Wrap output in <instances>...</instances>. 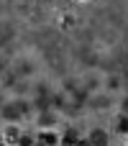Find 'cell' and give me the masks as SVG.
<instances>
[{
	"mask_svg": "<svg viewBox=\"0 0 128 146\" xmlns=\"http://www.w3.org/2000/svg\"><path fill=\"white\" fill-rule=\"evenodd\" d=\"M59 146H64V144H59Z\"/></svg>",
	"mask_w": 128,
	"mask_h": 146,
	"instance_id": "obj_14",
	"label": "cell"
},
{
	"mask_svg": "<svg viewBox=\"0 0 128 146\" xmlns=\"http://www.w3.org/2000/svg\"><path fill=\"white\" fill-rule=\"evenodd\" d=\"M26 113H28V105L26 103H8L0 110V118H5V123H18Z\"/></svg>",
	"mask_w": 128,
	"mask_h": 146,
	"instance_id": "obj_1",
	"label": "cell"
},
{
	"mask_svg": "<svg viewBox=\"0 0 128 146\" xmlns=\"http://www.w3.org/2000/svg\"><path fill=\"white\" fill-rule=\"evenodd\" d=\"M126 144H128V136H126Z\"/></svg>",
	"mask_w": 128,
	"mask_h": 146,
	"instance_id": "obj_12",
	"label": "cell"
},
{
	"mask_svg": "<svg viewBox=\"0 0 128 146\" xmlns=\"http://www.w3.org/2000/svg\"><path fill=\"white\" fill-rule=\"evenodd\" d=\"M36 146H44V144H38V141H36Z\"/></svg>",
	"mask_w": 128,
	"mask_h": 146,
	"instance_id": "obj_10",
	"label": "cell"
},
{
	"mask_svg": "<svg viewBox=\"0 0 128 146\" xmlns=\"http://www.w3.org/2000/svg\"><path fill=\"white\" fill-rule=\"evenodd\" d=\"M36 141L44 146H59L62 144V131H56V128H38L36 131Z\"/></svg>",
	"mask_w": 128,
	"mask_h": 146,
	"instance_id": "obj_2",
	"label": "cell"
},
{
	"mask_svg": "<svg viewBox=\"0 0 128 146\" xmlns=\"http://www.w3.org/2000/svg\"><path fill=\"white\" fill-rule=\"evenodd\" d=\"M115 133L118 136H128V113H121L115 118Z\"/></svg>",
	"mask_w": 128,
	"mask_h": 146,
	"instance_id": "obj_6",
	"label": "cell"
},
{
	"mask_svg": "<svg viewBox=\"0 0 128 146\" xmlns=\"http://www.w3.org/2000/svg\"><path fill=\"white\" fill-rule=\"evenodd\" d=\"M74 146H92V144H90L87 139H80V141H77V144H74Z\"/></svg>",
	"mask_w": 128,
	"mask_h": 146,
	"instance_id": "obj_8",
	"label": "cell"
},
{
	"mask_svg": "<svg viewBox=\"0 0 128 146\" xmlns=\"http://www.w3.org/2000/svg\"><path fill=\"white\" fill-rule=\"evenodd\" d=\"M85 139H87L92 146H110V133H108L105 128H100V126H92V128L87 131Z\"/></svg>",
	"mask_w": 128,
	"mask_h": 146,
	"instance_id": "obj_3",
	"label": "cell"
},
{
	"mask_svg": "<svg viewBox=\"0 0 128 146\" xmlns=\"http://www.w3.org/2000/svg\"><path fill=\"white\" fill-rule=\"evenodd\" d=\"M18 146H36V133H26L23 131V136L18 139Z\"/></svg>",
	"mask_w": 128,
	"mask_h": 146,
	"instance_id": "obj_7",
	"label": "cell"
},
{
	"mask_svg": "<svg viewBox=\"0 0 128 146\" xmlns=\"http://www.w3.org/2000/svg\"><path fill=\"white\" fill-rule=\"evenodd\" d=\"M121 146H128V144H126V141H123V144H121Z\"/></svg>",
	"mask_w": 128,
	"mask_h": 146,
	"instance_id": "obj_11",
	"label": "cell"
},
{
	"mask_svg": "<svg viewBox=\"0 0 128 146\" xmlns=\"http://www.w3.org/2000/svg\"><path fill=\"white\" fill-rule=\"evenodd\" d=\"M0 141H3V136H0Z\"/></svg>",
	"mask_w": 128,
	"mask_h": 146,
	"instance_id": "obj_13",
	"label": "cell"
},
{
	"mask_svg": "<svg viewBox=\"0 0 128 146\" xmlns=\"http://www.w3.org/2000/svg\"><path fill=\"white\" fill-rule=\"evenodd\" d=\"M0 146H10V144H5V141H0Z\"/></svg>",
	"mask_w": 128,
	"mask_h": 146,
	"instance_id": "obj_9",
	"label": "cell"
},
{
	"mask_svg": "<svg viewBox=\"0 0 128 146\" xmlns=\"http://www.w3.org/2000/svg\"><path fill=\"white\" fill-rule=\"evenodd\" d=\"M0 136H3V141L10 146H18V139L23 136V131H21V126H15V123H5L3 126V131H0Z\"/></svg>",
	"mask_w": 128,
	"mask_h": 146,
	"instance_id": "obj_4",
	"label": "cell"
},
{
	"mask_svg": "<svg viewBox=\"0 0 128 146\" xmlns=\"http://www.w3.org/2000/svg\"><path fill=\"white\" fill-rule=\"evenodd\" d=\"M80 139H85V136H82L74 126H69V128H64V131H62V144H64V146H74Z\"/></svg>",
	"mask_w": 128,
	"mask_h": 146,
	"instance_id": "obj_5",
	"label": "cell"
}]
</instances>
